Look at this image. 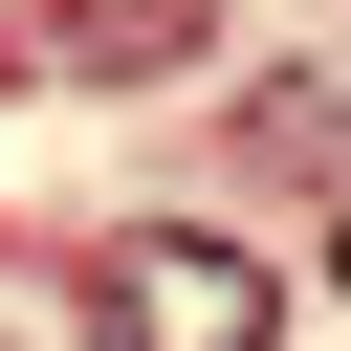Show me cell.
Listing matches in <instances>:
<instances>
[{"label": "cell", "mask_w": 351, "mask_h": 351, "mask_svg": "<svg viewBox=\"0 0 351 351\" xmlns=\"http://www.w3.org/2000/svg\"><path fill=\"white\" fill-rule=\"evenodd\" d=\"M88 351H285V285L241 241H197V219H132L88 263Z\"/></svg>", "instance_id": "obj_1"}, {"label": "cell", "mask_w": 351, "mask_h": 351, "mask_svg": "<svg viewBox=\"0 0 351 351\" xmlns=\"http://www.w3.org/2000/svg\"><path fill=\"white\" fill-rule=\"evenodd\" d=\"M329 285H351V241H329Z\"/></svg>", "instance_id": "obj_2"}]
</instances>
